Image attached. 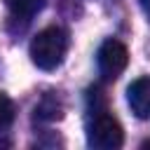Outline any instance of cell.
Wrapping results in <instances>:
<instances>
[{
  "instance_id": "cell-2",
  "label": "cell",
  "mask_w": 150,
  "mask_h": 150,
  "mask_svg": "<svg viewBox=\"0 0 150 150\" xmlns=\"http://www.w3.org/2000/svg\"><path fill=\"white\" fill-rule=\"evenodd\" d=\"M87 143L96 150H117L124 143L122 124L108 110H94V117L87 127Z\"/></svg>"
},
{
  "instance_id": "cell-3",
  "label": "cell",
  "mask_w": 150,
  "mask_h": 150,
  "mask_svg": "<svg viewBox=\"0 0 150 150\" xmlns=\"http://www.w3.org/2000/svg\"><path fill=\"white\" fill-rule=\"evenodd\" d=\"M98 70L105 80H115L120 77V73L127 68L129 63V52L120 40H105L98 49Z\"/></svg>"
},
{
  "instance_id": "cell-7",
  "label": "cell",
  "mask_w": 150,
  "mask_h": 150,
  "mask_svg": "<svg viewBox=\"0 0 150 150\" xmlns=\"http://www.w3.org/2000/svg\"><path fill=\"white\" fill-rule=\"evenodd\" d=\"M12 120H14V103L5 94H0V131L7 129L12 124Z\"/></svg>"
},
{
  "instance_id": "cell-6",
  "label": "cell",
  "mask_w": 150,
  "mask_h": 150,
  "mask_svg": "<svg viewBox=\"0 0 150 150\" xmlns=\"http://www.w3.org/2000/svg\"><path fill=\"white\" fill-rule=\"evenodd\" d=\"M61 115H63V108L54 96H45L35 105V120H59Z\"/></svg>"
},
{
  "instance_id": "cell-4",
  "label": "cell",
  "mask_w": 150,
  "mask_h": 150,
  "mask_svg": "<svg viewBox=\"0 0 150 150\" xmlns=\"http://www.w3.org/2000/svg\"><path fill=\"white\" fill-rule=\"evenodd\" d=\"M127 103L138 120H150V77H138L127 87Z\"/></svg>"
},
{
  "instance_id": "cell-1",
  "label": "cell",
  "mask_w": 150,
  "mask_h": 150,
  "mask_svg": "<svg viewBox=\"0 0 150 150\" xmlns=\"http://www.w3.org/2000/svg\"><path fill=\"white\" fill-rule=\"evenodd\" d=\"M66 52H68V33L61 26H47L30 40V61L40 70L59 68Z\"/></svg>"
},
{
  "instance_id": "cell-5",
  "label": "cell",
  "mask_w": 150,
  "mask_h": 150,
  "mask_svg": "<svg viewBox=\"0 0 150 150\" xmlns=\"http://www.w3.org/2000/svg\"><path fill=\"white\" fill-rule=\"evenodd\" d=\"M5 5L9 7V12L14 16L21 19H30L33 14H38L45 5V0H5Z\"/></svg>"
},
{
  "instance_id": "cell-8",
  "label": "cell",
  "mask_w": 150,
  "mask_h": 150,
  "mask_svg": "<svg viewBox=\"0 0 150 150\" xmlns=\"http://www.w3.org/2000/svg\"><path fill=\"white\" fill-rule=\"evenodd\" d=\"M141 2V9H143V14L148 16V21H150V0H138Z\"/></svg>"
}]
</instances>
